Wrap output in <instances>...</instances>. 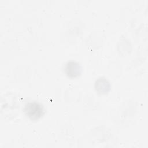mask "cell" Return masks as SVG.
Instances as JSON below:
<instances>
[{
    "instance_id": "obj_1",
    "label": "cell",
    "mask_w": 148,
    "mask_h": 148,
    "mask_svg": "<svg viewBox=\"0 0 148 148\" xmlns=\"http://www.w3.org/2000/svg\"><path fill=\"white\" fill-rule=\"evenodd\" d=\"M23 111L25 114L33 121L39 120L44 114L43 107L36 102H29L26 103Z\"/></svg>"
},
{
    "instance_id": "obj_2",
    "label": "cell",
    "mask_w": 148,
    "mask_h": 148,
    "mask_svg": "<svg viewBox=\"0 0 148 148\" xmlns=\"http://www.w3.org/2000/svg\"><path fill=\"white\" fill-rule=\"evenodd\" d=\"M82 71L80 65L73 61H68L65 66V73L70 78H75L79 76L82 73Z\"/></svg>"
},
{
    "instance_id": "obj_3",
    "label": "cell",
    "mask_w": 148,
    "mask_h": 148,
    "mask_svg": "<svg viewBox=\"0 0 148 148\" xmlns=\"http://www.w3.org/2000/svg\"><path fill=\"white\" fill-rule=\"evenodd\" d=\"M96 91L101 95L106 94L110 90V82L105 77H101L97 79L94 84Z\"/></svg>"
}]
</instances>
